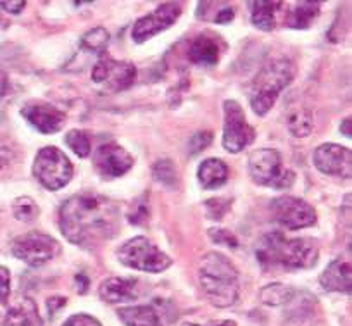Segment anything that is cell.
<instances>
[{
  "label": "cell",
  "mask_w": 352,
  "mask_h": 326,
  "mask_svg": "<svg viewBox=\"0 0 352 326\" xmlns=\"http://www.w3.org/2000/svg\"><path fill=\"white\" fill-rule=\"evenodd\" d=\"M120 207L99 193H76L59 209L60 233L74 246L94 249L116 237Z\"/></svg>",
  "instance_id": "6da1fadb"
},
{
  "label": "cell",
  "mask_w": 352,
  "mask_h": 326,
  "mask_svg": "<svg viewBox=\"0 0 352 326\" xmlns=\"http://www.w3.org/2000/svg\"><path fill=\"white\" fill-rule=\"evenodd\" d=\"M256 257L264 270L282 266L287 270H309L320 259V250L313 239H285L273 232L259 240Z\"/></svg>",
  "instance_id": "7a4b0ae2"
},
{
  "label": "cell",
  "mask_w": 352,
  "mask_h": 326,
  "mask_svg": "<svg viewBox=\"0 0 352 326\" xmlns=\"http://www.w3.org/2000/svg\"><path fill=\"white\" fill-rule=\"evenodd\" d=\"M199 281L208 301L216 307H230L239 298V273L223 254L209 252L202 257Z\"/></svg>",
  "instance_id": "3957f363"
},
{
  "label": "cell",
  "mask_w": 352,
  "mask_h": 326,
  "mask_svg": "<svg viewBox=\"0 0 352 326\" xmlns=\"http://www.w3.org/2000/svg\"><path fill=\"white\" fill-rule=\"evenodd\" d=\"M296 67L285 57L270 59L256 74L250 88V107L257 116L268 114L276 98L294 80Z\"/></svg>",
  "instance_id": "277c9868"
},
{
  "label": "cell",
  "mask_w": 352,
  "mask_h": 326,
  "mask_svg": "<svg viewBox=\"0 0 352 326\" xmlns=\"http://www.w3.org/2000/svg\"><path fill=\"white\" fill-rule=\"evenodd\" d=\"M118 261L123 266L144 271V273H162L173 264L171 257L145 237L126 240L118 249Z\"/></svg>",
  "instance_id": "5b68a950"
},
{
  "label": "cell",
  "mask_w": 352,
  "mask_h": 326,
  "mask_svg": "<svg viewBox=\"0 0 352 326\" xmlns=\"http://www.w3.org/2000/svg\"><path fill=\"white\" fill-rule=\"evenodd\" d=\"M249 173L254 183L273 188H289L296 182L292 169H285L282 155L275 149H257L249 155Z\"/></svg>",
  "instance_id": "8992f818"
},
{
  "label": "cell",
  "mask_w": 352,
  "mask_h": 326,
  "mask_svg": "<svg viewBox=\"0 0 352 326\" xmlns=\"http://www.w3.org/2000/svg\"><path fill=\"white\" fill-rule=\"evenodd\" d=\"M33 175L47 190L64 188L73 178V164L69 157L57 147H43L33 162Z\"/></svg>",
  "instance_id": "52a82bcc"
},
{
  "label": "cell",
  "mask_w": 352,
  "mask_h": 326,
  "mask_svg": "<svg viewBox=\"0 0 352 326\" xmlns=\"http://www.w3.org/2000/svg\"><path fill=\"white\" fill-rule=\"evenodd\" d=\"M135 80H137V67L130 61L114 59L107 50L97 56L92 67V81L106 91L116 94V91L128 90Z\"/></svg>",
  "instance_id": "ba28073f"
},
{
  "label": "cell",
  "mask_w": 352,
  "mask_h": 326,
  "mask_svg": "<svg viewBox=\"0 0 352 326\" xmlns=\"http://www.w3.org/2000/svg\"><path fill=\"white\" fill-rule=\"evenodd\" d=\"M11 252L16 259L23 261L28 266L40 268L60 252V246L47 233L30 232L12 240Z\"/></svg>",
  "instance_id": "9c48e42d"
},
{
  "label": "cell",
  "mask_w": 352,
  "mask_h": 326,
  "mask_svg": "<svg viewBox=\"0 0 352 326\" xmlns=\"http://www.w3.org/2000/svg\"><path fill=\"white\" fill-rule=\"evenodd\" d=\"M225 130H223V147L232 154H239L256 138V131L247 121L242 105L236 100H225Z\"/></svg>",
  "instance_id": "30bf717a"
},
{
  "label": "cell",
  "mask_w": 352,
  "mask_h": 326,
  "mask_svg": "<svg viewBox=\"0 0 352 326\" xmlns=\"http://www.w3.org/2000/svg\"><path fill=\"white\" fill-rule=\"evenodd\" d=\"M275 221L289 230H300L316 225V210L306 200L297 197H278L270 204Z\"/></svg>",
  "instance_id": "8fae6325"
},
{
  "label": "cell",
  "mask_w": 352,
  "mask_h": 326,
  "mask_svg": "<svg viewBox=\"0 0 352 326\" xmlns=\"http://www.w3.org/2000/svg\"><path fill=\"white\" fill-rule=\"evenodd\" d=\"M182 14V4L178 2H166L161 4L154 12L144 16L135 23L133 30H131V39L135 43L147 42L152 36L159 35L161 32H166L171 28Z\"/></svg>",
  "instance_id": "7c38bea8"
},
{
  "label": "cell",
  "mask_w": 352,
  "mask_h": 326,
  "mask_svg": "<svg viewBox=\"0 0 352 326\" xmlns=\"http://www.w3.org/2000/svg\"><path fill=\"white\" fill-rule=\"evenodd\" d=\"M21 116L32 124L35 130L40 133L52 135L63 130L66 124V114L56 107V105L49 104L43 100H30L23 105Z\"/></svg>",
  "instance_id": "4fadbf2b"
},
{
  "label": "cell",
  "mask_w": 352,
  "mask_h": 326,
  "mask_svg": "<svg viewBox=\"0 0 352 326\" xmlns=\"http://www.w3.org/2000/svg\"><path fill=\"white\" fill-rule=\"evenodd\" d=\"M313 162L318 171L328 176L351 178L352 152L337 144H323L314 151Z\"/></svg>",
  "instance_id": "5bb4252c"
},
{
  "label": "cell",
  "mask_w": 352,
  "mask_h": 326,
  "mask_svg": "<svg viewBox=\"0 0 352 326\" xmlns=\"http://www.w3.org/2000/svg\"><path fill=\"white\" fill-rule=\"evenodd\" d=\"M135 164L133 155L116 144H104L94 154V166L104 178H120Z\"/></svg>",
  "instance_id": "9a60e30c"
},
{
  "label": "cell",
  "mask_w": 352,
  "mask_h": 326,
  "mask_svg": "<svg viewBox=\"0 0 352 326\" xmlns=\"http://www.w3.org/2000/svg\"><path fill=\"white\" fill-rule=\"evenodd\" d=\"M140 280L137 278L111 276L100 283L99 295L107 304H123L140 297Z\"/></svg>",
  "instance_id": "2e32d148"
},
{
  "label": "cell",
  "mask_w": 352,
  "mask_h": 326,
  "mask_svg": "<svg viewBox=\"0 0 352 326\" xmlns=\"http://www.w3.org/2000/svg\"><path fill=\"white\" fill-rule=\"evenodd\" d=\"M219 56H221V42L211 32L201 33L192 42L188 50V57L197 66H214L219 61Z\"/></svg>",
  "instance_id": "e0dca14e"
},
{
  "label": "cell",
  "mask_w": 352,
  "mask_h": 326,
  "mask_svg": "<svg viewBox=\"0 0 352 326\" xmlns=\"http://www.w3.org/2000/svg\"><path fill=\"white\" fill-rule=\"evenodd\" d=\"M321 287L327 292H338V294H351L352 271L351 264L342 259H335L330 266L321 273Z\"/></svg>",
  "instance_id": "ac0fdd59"
},
{
  "label": "cell",
  "mask_w": 352,
  "mask_h": 326,
  "mask_svg": "<svg viewBox=\"0 0 352 326\" xmlns=\"http://www.w3.org/2000/svg\"><path fill=\"white\" fill-rule=\"evenodd\" d=\"M4 326H43V321L35 302L30 297H23L8 311Z\"/></svg>",
  "instance_id": "d6986e66"
},
{
  "label": "cell",
  "mask_w": 352,
  "mask_h": 326,
  "mask_svg": "<svg viewBox=\"0 0 352 326\" xmlns=\"http://www.w3.org/2000/svg\"><path fill=\"white\" fill-rule=\"evenodd\" d=\"M118 316L124 323V326H164L161 316L152 305L118 309Z\"/></svg>",
  "instance_id": "ffe728a7"
},
{
  "label": "cell",
  "mask_w": 352,
  "mask_h": 326,
  "mask_svg": "<svg viewBox=\"0 0 352 326\" xmlns=\"http://www.w3.org/2000/svg\"><path fill=\"white\" fill-rule=\"evenodd\" d=\"M197 178L204 188H219V186L225 185V182L228 180V166H226L221 159H206V161L199 166Z\"/></svg>",
  "instance_id": "44dd1931"
},
{
  "label": "cell",
  "mask_w": 352,
  "mask_h": 326,
  "mask_svg": "<svg viewBox=\"0 0 352 326\" xmlns=\"http://www.w3.org/2000/svg\"><path fill=\"white\" fill-rule=\"evenodd\" d=\"M250 12H252V25L256 28L263 30V32H272L276 26L275 14L282 2H272V0H256V2H249Z\"/></svg>",
  "instance_id": "7402d4cb"
},
{
  "label": "cell",
  "mask_w": 352,
  "mask_h": 326,
  "mask_svg": "<svg viewBox=\"0 0 352 326\" xmlns=\"http://www.w3.org/2000/svg\"><path fill=\"white\" fill-rule=\"evenodd\" d=\"M318 14H320V2H297L290 9L287 26L294 30H306L318 18Z\"/></svg>",
  "instance_id": "603a6c76"
},
{
  "label": "cell",
  "mask_w": 352,
  "mask_h": 326,
  "mask_svg": "<svg viewBox=\"0 0 352 326\" xmlns=\"http://www.w3.org/2000/svg\"><path fill=\"white\" fill-rule=\"evenodd\" d=\"M261 302L272 307H278V305H285L296 298V290L289 285L283 283H272L268 287H264L259 294Z\"/></svg>",
  "instance_id": "cb8c5ba5"
},
{
  "label": "cell",
  "mask_w": 352,
  "mask_h": 326,
  "mask_svg": "<svg viewBox=\"0 0 352 326\" xmlns=\"http://www.w3.org/2000/svg\"><path fill=\"white\" fill-rule=\"evenodd\" d=\"M287 124H289V130L294 137L297 138H304L313 131L314 127V120H313V113H311L309 109L299 107L296 111L289 114L287 118Z\"/></svg>",
  "instance_id": "d4e9b609"
},
{
  "label": "cell",
  "mask_w": 352,
  "mask_h": 326,
  "mask_svg": "<svg viewBox=\"0 0 352 326\" xmlns=\"http://www.w3.org/2000/svg\"><path fill=\"white\" fill-rule=\"evenodd\" d=\"M109 43V33L104 28H94L88 30L80 40V49L85 50V52L96 54V56H100L102 52H106V47Z\"/></svg>",
  "instance_id": "484cf974"
},
{
  "label": "cell",
  "mask_w": 352,
  "mask_h": 326,
  "mask_svg": "<svg viewBox=\"0 0 352 326\" xmlns=\"http://www.w3.org/2000/svg\"><path fill=\"white\" fill-rule=\"evenodd\" d=\"M66 144L78 157H88L92 152V140L83 130H69L66 133Z\"/></svg>",
  "instance_id": "4316f807"
},
{
  "label": "cell",
  "mask_w": 352,
  "mask_h": 326,
  "mask_svg": "<svg viewBox=\"0 0 352 326\" xmlns=\"http://www.w3.org/2000/svg\"><path fill=\"white\" fill-rule=\"evenodd\" d=\"M12 213H14V217L18 221L30 223L38 217L40 209L32 197H18L12 202Z\"/></svg>",
  "instance_id": "83f0119b"
},
{
  "label": "cell",
  "mask_w": 352,
  "mask_h": 326,
  "mask_svg": "<svg viewBox=\"0 0 352 326\" xmlns=\"http://www.w3.org/2000/svg\"><path fill=\"white\" fill-rule=\"evenodd\" d=\"M152 175L157 180L159 183L166 186H175L176 185V166L173 164L171 159L164 157L159 159L152 168Z\"/></svg>",
  "instance_id": "f1b7e54d"
},
{
  "label": "cell",
  "mask_w": 352,
  "mask_h": 326,
  "mask_svg": "<svg viewBox=\"0 0 352 326\" xmlns=\"http://www.w3.org/2000/svg\"><path fill=\"white\" fill-rule=\"evenodd\" d=\"M148 216H151V207H148L147 199H145V197H140V199L133 204L130 213H128V221H130L131 225L144 226L145 223L148 221Z\"/></svg>",
  "instance_id": "f546056e"
},
{
  "label": "cell",
  "mask_w": 352,
  "mask_h": 326,
  "mask_svg": "<svg viewBox=\"0 0 352 326\" xmlns=\"http://www.w3.org/2000/svg\"><path fill=\"white\" fill-rule=\"evenodd\" d=\"M209 237H211L212 242L218 243V246H225L228 247V249H236V247H239V240H236V237L233 235L230 230L211 228L209 230Z\"/></svg>",
  "instance_id": "4dcf8cb0"
},
{
  "label": "cell",
  "mask_w": 352,
  "mask_h": 326,
  "mask_svg": "<svg viewBox=\"0 0 352 326\" xmlns=\"http://www.w3.org/2000/svg\"><path fill=\"white\" fill-rule=\"evenodd\" d=\"M230 206H232V200L230 199H211L206 202L208 216L211 217V219H216V221L223 219V216L228 213Z\"/></svg>",
  "instance_id": "1f68e13d"
},
{
  "label": "cell",
  "mask_w": 352,
  "mask_h": 326,
  "mask_svg": "<svg viewBox=\"0 0 352 326\" xmlns=\"http://www.w3.org/2000/svg\"><path fill=\"white\" fill-rule=\"evenodd\" d=\"M211 142H212L211 131H208V130L197 131V133L190 138V142H188V151H190L192 155H195V154H199V152L204 151V149H208Z\"/></svg>",
  "instance_id": "d6a6232c"
},
{
  "label": "cell",
  "mask_w": 352,
  "mask_h": 326,
  "mask_svg": "<svg viewBox=\"0 0 352 326\" xmlns=\"http://www.w3.org/2000/svg\"><path fill=\"white\" fill-rule=\"evenodd\" d=\"M12 155H14V151H12L11 142L4 135H0V171L11 162Z\"/></svg>",
  "instance_id": "836d02e7"
},
{
  "label": "cell",
  "mask_w": 352,
  "mask_h": 326,
  "mask_svg": "<svg viewBox=\"0 0 352 326\" xmlns=\"http://www.w3.org/2000/svg\"><path fill=\"white\" fill-rule=\"evenodd\" d=\"M11 294V273L6 266H0V304L8 301Z\"/></svg>",
  "instance_id": "e575fe53"
},
{
  "label": "cell",
  "mask_w": 352,
  "mask_h": 326,
  "mask_svg": "<svg viewBox=\"0 0 352 326\" xmlns=\"http://www.w3.org/2000/svg\"><path fill=\"white\" fill-rule=\"evenodd\" d=\"M63 326H102L96 318L88 314H76V316H71Z\"/></svg>",
  "instance_id": "d590c367"
},
{
  "label": "cell",
  "mask_w": 352,
  "mask_h": 326,
  "mask_svg": "<svg viewBox=\"0 0 352 326\" xmlns=\"http://www.w3.org/2000/svg\"><path fill=\"white\" fill-rule=\"evenodd\" d=\"M25 0H14V2H0V9L11 12V14H19L25 9Z\"/></svg>",
  "instance_id": "8d00e7d4"
},
{
  "label": "cell",
  "mask_w": 352,
  "mask_h": 326,
  "mask_svg": "<svg viewBox=\"0 0 352 326\" xmlns=\"http://www.w3.org/2000/svg\"><path fill=\"white\" fill-rule=\"evenodd\" d=\"M66 298L60 297V295H54V297H50L49 301H47V307H49V314H56L57 311H60V307H64L66 305Z\"/></svg>",
  "instance_id": "74e56055"
},
{
  "label": "cell",
  "mask_w": 352,
  "mask_h": 326,
  "mask_svg": "<svg viewBox=\"0 0 352 326\" xmlns=\"http://www.w3.org/2000/svg\"><path fill=\"white\" fill-rule=\"evenodd\" d=\"M9 90H11V83H9V78L4 71L0 69V100L8 97Z\"/></svg>",
  "instance_id": "f35d334b"
},
{
  "label": "cell",
  "mask_w": 352,
  "mask_h": 326,
  "mask_svg": "<svg viewBox=\"0 0 352 326\" xmlns=\"http://www.w3.org/2000/svg\"><path fill=\"white\" fill-rule=\"evenodd\" d=\"M74 280H76V290L80 292V294H85V292L88 290V285H90L88 278L81 273V274H76V278H74Z\"/></svg>",
  "instance_id": "ab89813d"
},
{
  "label": "cell",
  "mask_w": 352,
  "mask_h": 326,
  "mask_svg": "<svg viewBox=\"0 0 352 326\" xmlns=\"http://www.w3.org/2000/svg\"><path fill=\"white\" fill-rule=\"evenodd\" d=\"M184 326H236V323L232 321V319H226V321L211 323V325H197V323H184Z\"/></svg>",
  "instance_id": "60d3db41"
},
{
  "label": "cell",
  "mask_w": 352,
  "mask_h": 326,
  "mask_svg": "<svg viewBox=\"0 0 352 326\" xmlns=\"http://www.w3.org/2000/svg\"><path fill=\"white\" fill-rule=\"evenodd\" d=\"M340 131L345 135V137L351 138V118H345L340 124Z\"/></svg>",
  "instance_id": "b9f144b4"
}]
</instances>
